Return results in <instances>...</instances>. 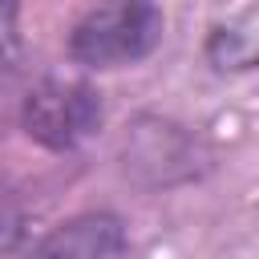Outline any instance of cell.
Returning <instances> with one entry per match:
<instances>
[{
    "mask_svg": "<svg viewBox=\"0 0 259 259\" xmlns=\"http://www.w3.org/2000/svg\"><path fill=\"white\" fill-rule=\"evenodd\" d=\"M121 247H125L121 223L105 210H89L49 231L24 259H117Z\"/></svg>",
    "mask_w": 259,
    "mask_h": 259,
    "instance_id": "obj_3",
    "label": "cell"
},
{
    "mask_svg": "<svg viewBox=\"0 0 259 259\" xmlns=\"http://www.w3.org/2000/svg\"><path fill=\"white\" fill-rule=\"evenodd\" d=\"M162 40V12L154 0H117L109 8L89 12L73 36H69V57L93 69H113L142 61L158 49Z\"/></svg>",
    "mask_w": 259,
    "mask_h": 259,
    "instance_id": "obj_1",
    "label": "cell"
},
{
    "mask_svg": "<svg viewBox=\"0 0 259 259\" xmlns=\"http://www.w3.org/2000/svg\"><path fill=\"white\" fill-rule=\"evenodd\" d=\"M24 134L45 150H73L101 125V93L85 81H40L24 97Z\"/></svg>",
    "mask_w": 259,
    "mask_h": 259,
    "instance_id": "obj_2",
    "label": "cell"
},
{
    "mask_svg": "<svg viewBox=\"0 0 259 259\" xmlns=\"http://www.w3.org/2000/svg\"><path fill=\"white\" fill-rule=\"evenodd\" d=\"M24 235V219L12 202H0V255H8Z\"/></svg>",
    "mask_w": 259,
    "mask_h": 259,
    "instance_id": "obj_6",
    "label": "cell"
},
{
    "mask_svg": "<svg viewBox=\"0 0 259 259\" xmlns=\"http://www.w3.org/2000/svg\"><path fill=\"white\" fill-rule=\"evenodd\" d=\"M206 57L223 73L259 69V8L231 20V24H219L206 40Z\"/></svg>",
    "mask_w": 259,
    "mask_h": 259,
    "instance_id": "obj_4",
    "label": "cell"
},
{
    "mask_svg": "<svg viewBox=\"0 0 259 259\" xmlns=\"http://www.w3.org/2000/svg\"><path fill=\"white\" fill-rule=\"evenodd\" d=\"M20 4L16 0H0V73H12L20 65V24H16Z\"/></svg>",
    "mask_w": 259,
    "mask_h": 259,
    "instance_id": "obj_5",
    "label": "cell"
}]
</instances>
